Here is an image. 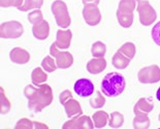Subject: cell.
I'll return each mask as SVG.
<instances>
[{"label": "cell", "mask_w": 160, "mask_h": 129, "mask_svg": "<svg viewBox=\"0 0 160 129\" xmlns=\"http://www.w3.org/2000/svg\"><path fill=\"white\" fill-rule=\"evenodd\" d=\"M151 35H152L153 40H154V42H155L157 46L160 47V22H158V23L156 24V25L152 28Z\"/></svg>", "instance_id": "obj_3"}, {"label": "cell", "mask_w": 160, "mask_h": 129, "mask_svg": "<svg viewBox=\"0 0 160 129\" xmlns=\"http://www.w3.org/2000/svg\"><path fill=\"white\" fill-rule=\"evenodd\" d=\"M74 92L80 97H89L94 93L95 87L94 84L88 79H80L74 83L73 86Z\"/></svg>", "instance_id": "obj_2"}, {"label": "cell", "mask_w": 160, "mask_h": 129, "mask_svg": "<svg viewBox=\"0 0 160 129\" xmlns=\"http://www.w3.org/2000/svg\"><path fill=\"white\" fill-rule=\"evenodd\" d=\"M156 98H157L158 101H160V87L158 88L157 92H156Z\"/></svg>", "instance_id": "obj_4"}, {"label": "cell", "mask_w": 160, "mask_h": 129, "mask_svg": "<svg viewBox=\"0 0 160 129\" xmlns=\"http://www.w3.org/2000/svg\"><path fill=\"white\" fill-rule=\"evenodd\" d=\"M126 86V81L123 74L119 72L108 73L101 82L100 89L108 97H117L123 93Z\"/></svg>", "instance_id": "obj_1"}]
</instances>
